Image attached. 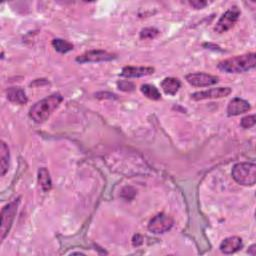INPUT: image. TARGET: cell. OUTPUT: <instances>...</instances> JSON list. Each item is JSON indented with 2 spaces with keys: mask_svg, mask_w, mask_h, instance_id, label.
<instances>
[{
  "mask_svg": "<svg viewBox=\"0 0 256 256\" xmlns=\"http://www.w3.org/2000/svg\"><path fill=\"white\" fill-rule=\"evenodd\" d=\"M63 97L59 93L51 94L48 97L36 102L30 108L29 116L36 123H42L49 118L53 111L60 105Z\"/></svg>",
  "mask_w": 256,
  "mask_h": 256,
  "instance_id": "6da1fadb",
  "label": "cell"
},
{
  "mask_svg": "<svg viewBox=\"0 0 256 256\" xmlns=\"http://www.w3.org/2000/svg\"><path fill=\"white\" fill-rule=\"evenodd\" d=\"M255 64V53H247L221 61L218 64V68L227 73H242L254 68Z\"/></svg>",
  "mask_w": 256,
  "mask_h": 256,
  "instance_id": "7a4b0ae2",
  "label": "cell"
},
{
  "mask_svg": "<svg viewBox=\"0 0 256 256\" xmlns=\"http://www.w3.org/2000/svg\"><path fill=\"white\" fill-rule=\"evenodd\" d=\"M233 179L244 186H253L256 182V165L252 162H240L232 168Z\"/></svg>",
  "mask_w": 256,
  "mask_h": 256,
  "instance_id": "3957f363",
  "label": "cell"
},
{
  "mask_svg": "<svg viewBox=\"0 0 256 256\" xmlns=\"http://www.w3.org/2000/svg\"><path fill=\"white\" fill-rule=\"evenodd\" d=\"M19 205V198L11 201L2 208L1 211V226H0V240L3 241L7 236L11 225L13 223L14 217L17 212V208Z\"/></svg>",
  "mask_w": 256,
  "mask_h": 256,
  "instance_id": "277c9868",
  "label": "cell"
},
{
  "mask_svg": "<svg viewBox=\"0 0 256 256\" xmlns=\"http://www.w3.org/2000/svg\"><path fill=\"white\" fill-rule=\"evenodd\" d=\"M174 224V221L171 216L165 214V213H159L153 217L148 224V229L152 233L160 234L165 233L168 230L172 228Z\"/></svg>",
  "mask_w": 256,
  "mask_h": 256,
  "instance_id": "5b68a950",
  "label": "cell"
},
{
  "mask_svg": "<svg viewBox=\"0 0 256 256\" xmlns=\"http://www.w3.org/2000/svg\"><path fill=\"white\" fill-rule=\"evenodd\" d=\"M239 16H240V10L238 9V7L236 6L231 7L220 17V19L216 23V26L214 27L215 32L224 33L228 31L235 25Z\"/></svg>",
  "mask_w": 256,
  "mask_h": 256,
  "instance_id": "8992f818",
  "label": "cell"
},
{
  "mask_svg": "<svg viewBox=\"0 0 256 256\" xmlns=\"http://www.w3.org/2000/svg\"><path fill=\"white\" fill-rule=\"evenodd\" d=\"M116 58V54L107 52L104 50H90L76 57V61L80 63L86 62H102V61H110Z\"/></svg>",
  "mask_w": 256,
  "mask_h": 256,
  "instance_id": "52a82bcc",
  "label": "cell"
},
{
  "mask_svg": "<svg viewBox=\"0 0 256 256\" xmlns=\"http://www.w3.org/2000/svg\"><path fill=\"white\" fill-rule=\"evenodd\" d=\"M186 80L189 84L195 87H206L216 84L219 81V78L217 76L203 73V72H196V73H190L186 75Z\"/></svg>",
  "mask_w": 256,
  "mask_h": 256,
  "instance_id": "ba28073f",
  "label": "cell"
},
{
  "mask_svg": "<svg viewBox=\"0 0 256 256\" xmlns=\"http://www.w3.org/2000/svg\"><path fill=\"white\" fill-rule=\"evenodd\" d=\"M232 92L231 88L229 87H218V88H211L205 91L195 92L191 95V99L195 101L204 100V99H213V98H222L228 96Z\"/></svg>",
  "mask_w": 256,
  "mask_h": 256,
  "instance_id": "9c48e42d",
  "label": "cell"
},
{
  "mask_svg": "<svg viewBox=\"0 0 256 256\" xmlns=\"http://www.w3.org/2000/svg\"><path fill=\"white\" fill-rule=\"evenodd\" d=\"M250 108H251V106L248 103V101L236 97L229 102V104L227 106V114H228V116L240 115V114L250 110Z\"/></svg>",
  "mask_w": 256,
  "mask_h": 256,
  "instance_id": "30bf717a",
  "label": "cell"
},
{
  "mask_svg": "<svg viewBox=\"0 0 256 256\" xmlns=\"http://www.w3.org/2000/svg\"><path fill=\"white\" fill-rule=\"evenodd\" d=\"M154 72L153 67H143V66H125L121 71V76L126 78L132 77H142L146 75H150Z\"/></svg>",
  "mask_w": 256,
  "mask_h": 256,
  "instance_id": "8fae6325",
  "label": "cell"
},
{
  "mask_svg": "<svg viewBox=\"0 0 256 256\" xmlns=\"http://www.w3.org/2000/svg\"><path fill=\"white\" fill-rule=\"evenodd\" d=\"M243 246L242 239L238 236H232L224 239L220 244V250L224 254H232L240 250Z\"/></svg>",
  "mask_w": 256,
  "mask_h": 256,
  "instance_id": "7c38bea8",
  "label": "cell"
},
{
  "mask_svg": "<svg viewBox=\"0 0 256 256\" xmlns=\"http://www.w3.org/2000/svg\"><path fill=\"white\" fill-rule=\"evenodd\" d=\"M6 96L7 99L15 104H25L27 103V96L25 91L20 87H10L6 90Z\"/></svg>",
  "mask_w": 256,
  "mask_h": 256,
  "instance_id": "4fadbf2b",
  "label": "cell"
},
{
  "mask_svg": "<svg viewBox=\"0 0 256 256\" xmlns=\"http://www.w3.org/2000/svg\"><path fill=\"white\" fill-rule=\"evenodd\" d=\"M9 149L4 141L0 144V175L4 176L9 167Z\"/></svg>",
  "mask_w": 256,
  "mask_h": 256,
  "instance_id": "5bb4252c",
  "label": "cell"
},
{
  "mask_svg": "<svg viewBox=\"0 0 256 256\" xmlns=\"http://www.w3.org/2000/svg\"><path fill=\"white\" fill-rule=\"evenodd\" d=\"M180 87H181L180 80L174 77H166L161 82V88L168 95H175L178 92Z\"/></svg>",
  "mask_w": 256,
  "mask_h": 256,
  "instance_id": "9a60e30c",
  "label": "cell"
},
{
  "mask_svg": "<svg viewBox=\"0 0 256 256\" xmlns=\"http://www.w3.org/2000/svg\"><path fill=\"white\" fill-rule=\"evenodd\" d=\"M38 183L44 192H48L52 187V181H51L49 171L45 167L38 170Z\"/></svg>",
  "mask_w": 256,
  "mask_h": 256,
  "instance_id": "2e32d148",
  "label": "cell"
},
{
  "mask_svg": "<svg viewBox=\"0 0 256 256\" xmlns=\"http://www.w3.org/2000/svg\"><path fill=\"white\" fill-rule=\"evenodd\" d=\"M141 92L151 100H159L161 99V93L159 90L154 86L150 84H144L141 86Z\"/></svg>",
  "mask_w": 256,
  "mask_h": 256,
  "instance_id": "e0dca14e",
  "label": "cell"
},
{
  "mask_svg": "<svg viewBox=\"0 0 256 256\" xmlns=\"http://www.w3.org/2000/svg\"><path fill=\"white\" fill-rule=\"evenodd\" d=\"M52 46L60 53H67L73 49V44L67 40L61 38H55L52 40Z\"/></svg>",
  "mask_w": 256,
  "mask_h": 256,
  "instance_id": "ac0fdd59",
  "label": "cell"
},
{
  "mask_svg": "<svg viewBox=\"0 0 256 256\" xmlns=\"http://www.w3.org/2000/svg\"><path fill=\"white\" fill-rule=\"evenodd\" d=\"M159 34V30L154 27H147L141 30L140 38L141 39H153Z\"/></svg>",
  "mask_w": 256,
  "mask_h": 256,
  "instance_id": "d6986e66",
  "label": "cell"
},
{
  "mask_svg": "<svg viewBox=\"0 0 256 256\" xmlns=\"http://www.w3.org/2000/svg\"><path fill=\"white\" fill-rule=\"evenodd\" d=\"M117 86L120 90L122 91H126V92H130V91H133L135 89V85L128 81V80H120L117 82Z\"/></svg>",
  "mask_w": 256,
  "mask_h": 256,
  "instance_id": "ffe728a7",
  "label": "cell"
},
{
  "mask_svg": "<svg viewBox=\"0 0 256 256\" xmlns=\"http://www.w3.org/2000/svg\"><path fill=\"white\" fill-rule=\"evenodd\" d=\"M240 125H241V127H243L245 129L254 126L255 125V115H249V116L243 117L241 119Z\"/></svg>",
  "mask_w": 256,
  "mask_h": 256,
  "instance_id": "44dd1931",
  "label": "cell"
},
{
  "mask_svg": "<svg viewBox=\"0 0 256 256\" xmlns=\"http://www.w3.org/2000/svg\"><path fill=\"white\" fill-rule=\"evenodd\" d=\"M189 4L191 6H193L195 9H202L207 5V2L206 1H199V0H197V1H190Z\"/></svg>",
  "mask_w": 256,
  "mask_h": 256,
  "instance_id": "7402d4cb",
  "label": "cell"
},
{
  "mask_svg": "<svg viewBox=\"0 0 256 256\" xmlns=\"http://www.w3.org/2000/svg\"><path fill=\"white\" fill-rule=\"evenodd\" d=\"M132 243H133L134 246H139V245H141V244L143 243V238H142V236L139 235V234L134 235L133 240H132Z\"/></svg>",
  "mask_w": 256,
  "mask_h": 256,
  "instance_id": "603a6c76",
  "label": "cell"
},
{
  "mask_svg": "<svg viewBox=\"0 0 256 256\" xmlns=\"http://www.w3.org/2000/svg\"><path fill=\"white\" fill-rule=\"evenodd\" d=\"M255 250H256V245L255 244H253V245H251L250 246V248L248 249V254H250V255H252V256H254L255 254H256V252H255Z\"/></svg>",
  "mask_w": 256,
  "mask_h": 256,
  "instance_id": "cb8c5ba5",
  "label": "cell"
}]
</instances>
